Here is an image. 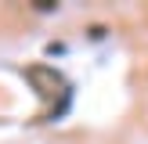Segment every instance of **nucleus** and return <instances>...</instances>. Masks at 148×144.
I'll list each match as a JSON object with an SVG mask.
<instances>
[{"label":"nucleus","instance_id":"1","mask_svg":"<svg viewBox=\"0 0 148 144\" xmlns=\"http://www.w3.org/2000/svg\"><path fill=\"white\" fill-rule=\"evenodd\" d=\"M25 76L33 79V83H40V94H43V97H51V94H58V90L65 86V83H62V76H58L54 69H47V65H29Z\"/></svg>","mask_w":148,"mask_h":144}]
</instances>
